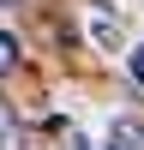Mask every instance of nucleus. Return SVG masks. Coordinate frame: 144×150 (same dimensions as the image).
Segmentation results:
<instances>
[{
	"mask_svg": "<svg viewBox=\"0 0 144 150\" xmlns=\"http://www.w3.org/2000/svg\"><path fill=\"white\" fill-rule=\"evenodd\" d=\"M108 144H114V150H144V120L120 114L114 126H108Z\"/></svg>",
	"mask_w": 144,
	"mask_h": 150,
	"instance_id": "1",
	"label": "nucleus"
},
{
	"mask_svg": "<svg viewBox=\"0 0 144 150\" xmlns=\"http://www.w3.org/2000/svg\"><path fill=\"white\" fill-rule=\"evenodd\" d=\"M90 30H96V42H102V48H120V24L108 18V12H96V18H90Z\"/></svg>",
	"mask_w": 144,
	"mask_h": 150,
	"instance_id": "2",
	"label": "nucleus"
},
{
	"mask_svg": "<svg viewBox=\"0 0 144 150\" xmlns=\"http://www.w3.org/2000/svg\"><path fill=\"white\" fill-rule=\"evenodd\" d=\"M12 66H18V36H12V30H0V78H6Z\"/></svg>",
	"mask_w": 144,
	"mask_h": 150,
	"instance_id": "3",
	"label": "nucleus"
},
{
	"mask_svg": "<svg viewBox=\"0 0 144 150\" xmlns=\"http://www.w3.org/2000/svg\"><path fill=\"white\" fill-rule=\"evenodd\" d=\"M0 150H18V120H12L6 102H0Z\"/></svg>",
	"mask_w": 144,
	"mask_h": 150,
	"instance_id": "4",
	"label": "nucleus"
},
{
	"mask_svg": "<svg viewBox=\"0 0 144 150\" xmlns=\"http://www.w3.org/2000/svg\"><path fill=\"white\" fill-rule=\"evenodd\" d=\"M126 72H132V84H144V42L126 48Z\"/></svg>",
	"mask_w": 144,
	"mask_h": 150,
	"instance_id": "5",
	"label": "nucleus"
},
{
	"mask_svg": "<svg viewBox=\"0 0 144 150\" xmlns=\"http://www.w3.org/2000/svg\"><path fill=\"white\" fill-rule=\"evenodd\" d=\"M72 150H90V144H84V138H78V144H72Z\"/></svg>",
	"mask_w": 144,
	"mask_h": 150,
	"instance_id": "6",
	"label": "nucleus"
},
{
	"mask_svg": "<svg viewBox=\"0 0 144 150\" xmlns=\"http://www.w3.org/2000/svg\"><path fill=\"white\" fill-rule=\"evenodd\" d=\"M0 6H18V0H0Z\"/></svg>",
	"mask_w": 144,
	"mask_h": 150,
	"instance_id": "7",
	"label": "nucleus"
}]
</instances>
